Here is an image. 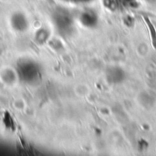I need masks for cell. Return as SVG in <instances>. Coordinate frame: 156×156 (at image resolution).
Returning <instances> with one entry per match:
<instances>
[{"mask_svg": "<svg viewBox=\"0 0 156 156\" xmlns=\"http://www.w3.org/2000/svg\"><path fill=\"white\" fill-rule=\"evenodd\" d=\"M145 23L149 28V31L151 33V38H152V44L154 46V48L156 49V30L154 27V25L152 24V22L148 19V18H145Z\"/></svg>", "mask_w": 156, "mask_h": 156, "instance_id": "6da1fadb", "label": "cell"}]
</instances>
